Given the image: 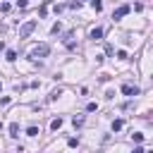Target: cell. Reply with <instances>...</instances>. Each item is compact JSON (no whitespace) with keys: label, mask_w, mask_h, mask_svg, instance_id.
I'll return each mask as SVG.
<instances>
[{"label":"cell","mask_w":153,"mask_h":153,"mask_svg":"<svg viewBox=\"0 0 153 153\" xmlns=\"http://www.w3.org/2000/svg\"><path fill=\"white\" fill-rule=\"evenodd\" d=\"M131 139L139 143V141H143V134H141V131H134V134H131Z\"/></svg>","instance_id":"10"},{"label":"cell","mask_w":153,"mask_h":153,"mask_svg":"<svg viewBox=\"0 0 153 153\" xmlns=\"http://www.w3.org/2000/svg\"><path fill=\"white\" fill-rule=\"evenodd\" d=\"M122 93H124V96H139V86L124 84V86H122Z\"/></svg>","instance_id":"4"},{"label":"cell","mask_w":153,"mask_h":153,"mask_svg":"<svg viewBox=\"0 0 153 153\" xmlns=\"http://www.w3.org/2000/svg\"><path fill=\"white\" fill-rule=\"evenodd\" d=\"M10 136H19V124H17V122L10 124Z\"/></svg>","instance_id":"7"},{"label":"cell","mask_w":153,"mask_h":153,"mask_svg":"<svg viewBox=\"0 0 153 153\" xmlns=\"http://www.w3.org/2000/svg\"><path fill=\"white\" fill-rule=\"evenodd\" d=\"M91 7H93L96 12H100V10H103V2H100V0H91Z\"/></svg>","instance_id":"8"},{"label":"cell","mask_w":153,"mask_h":153,"mask_svg":"<svg viewBox=\"0 0 153 153\" xmlns=\"http://www.w3.org/2000/svg\"><path fill=\"white\" fill-rule=\"evenodd\" d=\"M60 127H62V120H60V117H55V120L50 122V129H53V131H57Z\"/></svg>","instance_id":"6"},{"label":"cell","mask_w":153,"mask_h":153,"mask_svg":"<svg viewBox=\"0 0 153 153\" xmlns=\"http://www.w3.org/2000/svg\"><path fill=\"white\" fill-rule=\"evenodd\" d=\"M26 136H38V127H29L26 129Z\"/></svg>","instance_id":"9"},{"label":"cell","mask_w":153,"mask_h":153,"mask_svg":"<svg viewBox=\"0 0 153 153\" xmlns=\"http://www.w3.org/2000/svg\"><path fill=\"white\" fill-rule=\"evenodd\" d=\"M38 14H41V17H45V14H48V5H43V7L38 10Z\"/></svg>","instance_id":"14"},{"label":"cell","mask_w":153,"mask_h":153,"mask_svg":"<svg viewBox=\"0 0 153 153\" xmlns=\"http://www.w3.org/2000/svg\"><path fill=\"white\" fill-rule=\"evenodd\" d=\"M2 48H5V43H2V41H0V50H2Z\"/></svg>","instance_id":"16"},{"label":"cell","mask_w":153,"mask_h":153,"mask_svg":"<svg viewBox=\"0 0 153 153\" xmlns=\"http://www.w3.org/2000/svg\"><path fill=\"white\" fill-rule=\"evenodd\" d=\"M26 2L29 0H17V7H26Z\"/></svg>","instance_id":"15"},{"label":"cell","mask_w":153,"mask_h":153,"mask_svg":"<svg viewBox=\"0 0 153 153\" xmlns=\"http://www.w3.org/2000/svg\"><path fill=\"white\" fill-rule=\"evenodd\" d=\"M48 53H50V45H48V43H41V45H36V48L31 50V57H33V60H36V57H45Z\"/></svg>","instance_id":"2"},{"label":"cell","mask_w":153,"mask_h":153,"mask_svg":"<svg viewBox=\"0 0 153 153\" xmlns=\"http://www.w3.org/2000/svg\"><path fill=\"white\" fill-rule=\"evenodd\" d=\"M129 10H131L129 5H122V7H117V10L112 12V19H122L124 14H129Z\"/></svg>","instance_id":"3"},{"label":"cell","mask_w":153,"mask_h":153,"mask_svg":"<svg viewBox=\"0 0 153 153\" xmlns=\"http://www.w3.org/2000/svg\"><path fill=\"white\" fill-rule=\"evenodd\" d=\"M7 60L14 62V60H17V53H14V50H7Z\"/></svg>","instance_id":"11"},{"label":"cell","mask_w":153,"mask_h":153,"mask_svg":"<svg viewBox=\"0 0 153 153\" xmlns=\"http://www.w3.org/2000/svg\"><path fill=\"white\" fill-rule=\"evenodd\" d=\"M0 88H2V84H0Z\"/></svg>","instance_id":"17"},{"label":"cell","mask_w":153,"mask_h":153,"mask_svg":"<svg viewBox=\"0 0 153 153\" xmlns=\"http://www.w3.org/2000/svg\"><path fill=\"white\" fill-rule=\"evenodd\" d=\"M100 36H103V29H100V26H96V29H91V38H93V41H98Z\"/></svg>","instance_id":"5"},{"label":"cell","mask_w":153,"mask_h":153,"mask_svg":"<svg viewBox=\"0 0 153 153\" xmlns=\"http://www.w3.org/2000/svg\"><path fill=\"white\" fill-rule=\"evenodd\" d=\"M36 26H38V22H36V19H31V22L22 24V26H19V38H26V36H29V33H31Z\"/></svg>","instance_id":"1"},{"label":"cell","mask_w":153,"mask_h":153,"mask_svg":"<svg viewBox=\"0 0 153 153\" xmlns=\"http://www.w3.org/2000/svg\"><path fill=\"white\" fill-rule=\"evenodd\" d=\"M72 122H74V127H81V124H84V117H76V115H74Z\"/></svg>","instance_id":"12"},{"label":"cell","mask_w":153,"mask_h":153,"mask_svg":"<svg viewBox=\"0 0 153 153\" xmlns=\"http://www.w3.org/2000/svg\"><path fill=\"white\" fill-rule=\"evenodd\" d=\"M112 129L120 131V129H122V120H115V122H112Z\"/></svg>","instance_id":"13"}]
</instances>
